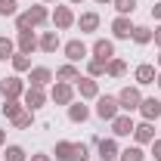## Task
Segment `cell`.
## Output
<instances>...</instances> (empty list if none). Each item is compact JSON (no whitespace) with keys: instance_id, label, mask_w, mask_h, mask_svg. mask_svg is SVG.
Instances as JSON below:
<instances>
[{"instance_id":"46","label":"cell","mask_w":161,"mask_h":161,"mask_svg":"<svg viewBox=\"0 0 161 161\" xmlns=\"http://www.w3.org/2000/svg\"><path fill=\"white\" fill-rule=\"evenodd\" d=\"M40 3H47V6H50V3H59V0H40Z\"/></svg>"},{"instance_id":"30","label":"cell","mask_w":161,"mask_h":161,"mask_svg":"<svg viewBox=\"0 0 161 161\" xmlns=\"http://www.w3.org/2000/svg\"><path fill=\"white\" fill-rule=\"evenodd\" d=\"M13 56H16V40L6 37V34H0V62L13 59Z\"/></svg>"},{"instance_id":"39","label":"cell","mask_w":161,"mask_h":161,"mask_svg":"<svg viewBox=\"0 0 161 161\" xmlns=\"http://www.w3.org/2000/svg\"><path fill=\"white\" fill-rule=\"evenodd\" d=\"M152 40H155V47H158V50H161V25H158V28H155V31H152Z\"/></svg>"},{"instance_id":"21","label":"cell","mask_w":161,"mask_h":161,"mask_svg":"<svg viewBox=\"0 0 161 161\" xmlns=\"http://www.w3.org/2000/svg\"><path fill=\"white\" fill-rule=\"evenodd\" d=\"M28 16H31L34 28H43L50 22V9H47V3H34V6H28Z\"/></svg>"},{"instance_id":"24","label":"cell","mask_w":161,"mask_h":161,"mask_svg":"<svg viewBox=\"0 0 161 161\" xmlns=\"http://www.w3.org/2000/svg\"><path fill=\"white\" fill-rule=\"evenodd\" d=\"M71 155H75V142L71 140H59L56 142V149H53V158L56 161H71Z\"/></svg>"},{"instance_id":"45","label":"cell","mask_w":161,"mask_h":161,"mask_svg":"<svg viewBox=\"0 0 161 161\" xmlns=\"http://www.w3.org/2000/svg\"><path fill=\"white\" fill-rule=\"evenodd\" d=\"M155 62H158V71H161V50H158V59H155Z\"/></svg>"},{"instance_id":"29","label":"cell","mask_w":161,"mask_h":161,"mask_svg":"<svg viewBox=\"0 0 161 161\" xmlns=\"http://www.w3.org/2000/svg\"><path fill=\"white\" fill-rule=\"evenodd\" d=\"M9 124H13L16 130H28V127L34 124V112H31V108H25V112H19V115L9 121Z\"/></svg>"},{"instance_id":"1","label":"cell","mask_w":161,"mask_h":161,"mask_svg":"<svg viewBox=\"0 0 161 161\" xmlns=\"http://www.w3.org/2000/svg\"><path fill=\"white\" fill-rule=\"evenodd\" d=\"M140 102H142V87L127 84V87H121V90H118V105H121V112L133 115V112L140 108Z\"/></svg>"},{"instance_id":"4","label":"cell","mask_w":161,"mask_h":161,"mask_svg":"<svg viewBox=\"0 0 161 161\" xmlns=\"http://www.w3.org/2000/svg\"><path fill=\"white\" fill-rule=\"evenodd\" d=\"M75 84H65V80H53V87H50V102H56V105H71L75 102Z\"/></svg>"},{"instance_id":"34","label":"cell","mask_w":161,"mask_h":161,"mask_svg":"<svg viewBox=\"0 0 161 161\" xmlns=\"http://www.w3.org/2000/svg\"><path fill=\"white\" fill-rule=\"evenodd\" d=\"M16 13H19V0H6V3H0V19H16Z\"/></svg>"},{"instance_id":"14","label":"cell","mask_w":161,"mask_h":161,"mask_svg":"<svg viewBox=\"0 0 161 161\" xmlns=\"http://www.w3.org/2000/svg\"><path fill=\"white\" fill-rule=\"evenodd\" d=\"M140 118L142 121H161V99H155V96H142L140 102Z\"/></svg>"},{"instance_id":"18","label":"cell","mask_w":161,"mask_h":161,"mask_svg":"<svg viewBox=\"0 0 161 161\" xmlns=\"http://www.w3.org/2000/svg\"><path fill=\"white\" fill-rule=\"evenodd\" d=\"M37 50H40V53H56V50H62L59 31H56V28H53V31H40V37H37Z\"/></svg>"},{"instance_id":"37","label":"cell","mask_w":161,"mask_h":161,"mask_svg":"<svg viewBox=\"0 0 161 161\" xmlns=\"http://www.w3.org/2000/svg\"><path fill=\"white\" fill-rule=\"evenodd\" d=\"M149 152H152V158L161 161V136H155V140L149 142Z\"/></svg>"},{"instance_id":"23","label":"cell","mask_w":161,"mask_h":161,"mask_svg":"<svg viewBox=\"0 0 161 161\" xmlns=\"http://www.w3.org/2000/svg\"><path fill=\"white\" fill-rule=\"evenodd\" d=\"M78 78H80V68L75 65V62H65V65H59V68H56V80H65V84H75Z\"/></svg>"},{"instance_id":"43","label":"cell","mask_w":161,"mask_h":161,"mask_svg":"<svg viewBox=\"0 0 161 161\" xmlns=\"http://www.w3.org/2000/svg\"><path fill=\"white\" fill-rule=\"evenodd\" d=\"M78 3H84V0H68V6H78Z\"/></svg>"},{"instance_id":"2","label":"cell","mask_w":161,"mask_h":161,"mask_svg":"<svg viewBox=\"0 0 161 161\" xmlns=\"http://www.w3.org/2000/svg\"><path fill=\"white\" fill-rule=\"evenodd\" d=\"M93 115H96V118L99 121H112V118H118L121 115V105H118V96H108V93H105V96H96V108H93Z\"/></svg>"},{"instance_id":"32","label":"cell","mask_w":161,"mask_h":161,"mask_svg":"<svg viewBox=\"0 0 161 161\" xmlns=\"http://www.w3.org/2000/svg\"><path fill=\"white\" fill-rule=\"evenodd\" d=\"M87 78H105V62H99V59H87Z\"/></svg>"},{"instance_id":"35","label":"cell","mask_w":161,"mask_h":161,"mask_svg":"<svg viewBox=\"0 0 161 161\" xmlns=\"http://www.w3.org/2000/svg\"><path fill=\"white\" fill-rule=\"evenodd\" d=\"M90 142H75V155H71V161H90Z\"/></svg>"},{"instance_id":"38","label":"cell","mask_w":161,"mask_h":161,"mask_svg":"<svg viewBox=\"0 0 161 161\" xmlns=\"http://www.w3.org/2000/svg\"><path fill=\"white\" fill-rule=\"evenodd\" d=\"M28 161H53V155H47V152H34Z\"/></svg>"},{"instance_id":"41","label":"cell","mask_w":161,"mask_h":161,"mask_svg":"<svg viewBox=\"0 0 161 161\" xmlns=\"http://www.w3.org/2000/svg\"><path fill=\"white\" fill-rule=\"evenodd\" d=\"M0 146H6V130L0 127Z\"/></svg>"},{"instance_id":"28","label":"cell","mask_w":161,"mask_h":161,"mask_svg":"<svg viewBox=\"0 0 161 161\" xmlns=\"http://www.w3.org/2000/svg\"><path fill=\"white\" fill-rule=\"evenodd\" d=\"M19 112H25V102L22 99H3V118L6 121H13Z\"/></svg>"},{"instance_id":"36","label":"cell","mask_w":161,"mask_h":161,"mask_svg":"<svg viewBox=\"0 0 161 161\" xmlns=\"http://www.w3.org/2000/svg\"><path fill=\"white\" fill-rule=\"evenodd\" d=\"M16 31H34V25H31V16H28V9H25V13H16Z\"/></svg>"},{"instance_id":"7","label":"cell","mask_w":161,"mask_h":161,"mask_svg":"<svg viewBox=\"0 0 161 161\" xmlns=\"http://www.w3.org/2000/svg\"><path fill=\"white\" fill-rule=\"evenodd\" d=\"M22 102H25V108L37 112V108H43V105L50 102V93H47V87H31V84H28V90H25Z\"/></svg>"},{"instance_id":"22","label":"cell","mask_w":161,"mask_h":161,"mask_svg":"<svg viewBox=\"0 0 161 161\" xmlns=\"http://www.w3.org/2000/svg\"><path fill=\"white\" fill-rule=\"evenodd\" d=\"M124 75H127V62L121 59V56H115V59H108V62H105V78L121 80Z\"/></svg>"},{"instance_id":"31","label":"cell","mask_w":161,"mask_h":161,"mask_svg":"<svg viewBox=\"0 0 161 161\" xmlns=\"http://www.w3.org/2000/svg\"><path fill=\"white\" fill-rule=\"evenodd\" d=\"M3 161H28V152H25L22 146L13 142V146H6V149H3Z\"/></svg>"},{"instance_id":"44","label":"cell","mask_w":161,"mask_h":161,"mask_svg":"<svg viewBox=\"0 0 161 161\" xmlns=\"http://www.w3.org/2000/svg\"><path fill=\"white\" fill-rule=\"evenodd\" d=\"M155 84H158V90H161V71H158V78H155Z\"/></svg>"},{"instance_id":"6","label":"cell","mask_w":161,"mask_h":161,"mask_svg":"<svg viewBox=\"0 0 161 161\" xmlns=\"http://www.w3.org/2000/svg\"><path fill=\"white\" fill-rule=\"evenodd\" d=\"M50 22H53V28H56V31H68V28H75L78 16H75V9H71V6H56V9L50 13Z\"/></svg>"},{"instance_id":"47","label":"cell","mask_w":161,"mask_h":161,"mask_svg":"<svg viewBox=\"0 0 161 161\" xmlns=\"http://www.w3.org/2000/svg\"><path fill=\"white\" fill-rule=\"evenodd\" d=\"M0 3H6V0H0Z\"/></svg>"},{"instance_id":"27","label":"cell","mask_w":161,"mask_h":161,"mask_svg":"<svg viewBox=\"0 0 161 161\" xmlns=\"http://www.w3.org/2000/svg\"><path fill=\"white\" fill-rule=\"evenodd\" d=\"M118 161H146V152H142V146H127V149H121Z\"/></svg>"},{"instance_id":"9","label":"cell","mask_w":161,"mask_h":161,"mask_svg":"<svg viewBox=\"0 0 161 161\" xmlns=\"http://www.w3.org/2000/svg\"><path fill=\"white\" fill-rule=\"evenodd\" d=\"M108 124H112V136H115V140H121V136H133V127H136V121L130 118L127 112H121L118 118H112Z\"/></svg>"},{"instance_id":"26","label":"cell","mask_w":161,"mask_h":161,"mask_svg":"<svg viewBox=\"0 0 161 161\" xmlns=\"http://www.w3.org/2000/svg\"><path fill=\"white\" fill-rule=\"evenodd\" d=\"M9 62H13V75H28L31 71V56H25V53H16Z\"/></svg>"},{"instance_id":"13","label":"cell","mask_w":161,"mask_h":161,"mask_svg":"<svg viewBox=\"0 0 161 161\" xmlns=\"http://www.w3.org/2000/svg\"><path fill=\"white\" fill-rule=\"evenodd\" d=\"M75 25L80 28V34H96V31H99V25H102V19H99V13H96V9H87V13H80V16H78Z\"/></svg>"},{"instance_id":"15","label":"cell","mask_w":161,"mask_h":161,"mask_svg":"<svg viewBox=\"0 0 161 161\" xmlns=\"http://www.w3.org/2000/svg\"><path fill=\"white\" fill-rule=\"evenodd\" d=\"M155 136H158V130H155V121H140V124L133 127V142H136V146H149Z\"/></svg>"},{"instance_id":"11","label":"cell","mask_w":161,"mask_h":161,"mask_svg":"<svg viewBox=\"0 0 161 161\" xmlns=\"http://www.w3.org/2000/svg\"><path fill=\"white\" fill-rule=\"evenodd\" d=\"M75 90H78V96H80L84 102H87V99L96 102V96H99V80H96V78H87V75H84V78L75 80Z\"/></svg>"},{"instance_id":"42","label":"cell","mask_w":161,"mask_h":161,"mask_svg":"<svg viewBox=\"0 0 161 161\" xmlns=\"http://www.w3.org/2000/svg\"><path fill=\"white\" fill-rule=\"evenodd\" d=\"M93 3H99V6H112L115 0H93Z\"/></svg>"},{"instance_id":"19","label":"cell","mask_w":161,"mask_h":161,"mask_svg":"<svg viewBox=\"0 0 161 161\" xmlns=\"http://www.w3.org/2000/svg\"><path fill=\"white\" fill-rule=\"evenodd\" d=\"M34 50H37V34H34V31H19V34H16V53L31 56Z\"/></svg>"},{"instance_id":"10","label":"cell","mask_w":161,"mask_h":161,"mask_svg":"<svg viewBox=\"0 0 161 161\" xmlns=\"http://www.w3.org/2000/svg\"><path fill=\"white\" fill-rule=\"evenodd\" d=\"M28 80H31V87H50V84L56 80V71H53L50 65H31Z\"/></svg>"},{"instance_id":"12","label":"cell","mask_w":161,"mask_h":161,"mask_svg":"<svg viewBox=\"0 0 161 161\" xmlns=\"http://www.w3.org/2000/svg\"><path fill=\"white\" fill-rule=\"evenodd\" d=\"M96 155H99V161H118L121 155V146L115 136H105V140L96 142Z\"/></svg>"},{"instance_id":"8","label":"cell","mask_w":161,"mask_h":161,"mask_svg":"<svg viewBox=\"0 0 161 161\" xmlns=\"http://www.w3.org/2000/svg\"><path fill=\"white\" fill-rule=\"evenodd\" d=\"M118 53H115V40L108 37H96L93 40V47H90V59H99V62H108L115 59Z\"/></svg>"},{"instance_id":"20","label":"cell","mask_w":161,"mask_h":161,"mask_svg":"<svg viewBox=\"0 0 161 161\" xmlns=\"http://www.w3.org/2000/svg\"><path fill=\"white\" fill-rule=\"evenodd\" d=\"M65 112H68V121H71V124H84V121H90V105H84V99H80V102L75 99Z\"/></svg>"},{"instance_id":"16","label":"cell","mask_w":161,"mask_h":161,"mask_svg":"<svg viewBox=\"0 0 161 161\" xmlns=\"http://www.w3.org/2000/svg\"><path fill=\"white\" fill-rule=\"evenodd\" d=\"M158 78V68L152 65V62H140L136 68H133V80H136V87H149V84H155Z\"/></svg>"},{"instance_id":"5","label":"cell","mask_w":161,"mask_h":161,"mask_svg":"<svg viewBox=\"0 0 161 161\" xmlns=\"http://www.w3.org/2000/svg\"><path fill=\"white\" fill-rule=\"evenodd\" d=\"M25 90H28V87H25V80H22L19 75H9V78L0 80V96H3V99H22Z\"/></svg>"},{"instance_id":"33","label":"cell","mask_w":161,"mask_h":161,"mask_svg":"<svg viewBox=\"0 0 161 161\" xmlns=\"http://www.w3.org/2000/svg\"><path fill=\"white\" fill-rule=\"evenodd\" d=\"M112 6H115L118 16H133V13H136V0H115Z\"/></svg>"},{"instance_id":"17","label":"cell","mask_w":161,"mask_h":161,"mask_svg":"<svg viewBox=\"0 0 161 161\" xmlns=\"http://www.w3.org/2000/svg\"><path fill=\"white\" fill-rule=\"evenodd\" d=\"M133 22H130V16H115L112 19V37L115 40H130V34H133Z\"/></svg>"},{"instance_id":"3","label":"cell","mask_w":161,"mask_h":161,"mask_svg":"<svg viewBox=\"0 0 161 161\" xmlns=\"http://www.w3.org/2000/svg\"><path fill=\"white\" fill-rule=\"evenodd\" d=\"M62 53H65V62H75V65H78V62H87V59H90V47H87V43H84L80 37L65 40V43H62Z\"/></svg>"},{"instance_id":"25","label":"cell","mask_w":161,"mask_h":161,"mask_svg":"<svg viewBox=\"0 0 161 161\" xmlns=\"http://www.w3.org/2000/svg\"><path fill=\"white\" fill-rule=\"evenodd\" d=\"M130 40H133L136 47L152 43V28H149V25H136V28H133V34H130Z\"/></svg>"},{"instance_id":"40","label":"cell","mask_w":161,"mask_h":161,"mask_svg":"<svg viewBox=\"0 0 161 161\" xmlns=\"http://www.w3.org/2000/svg\"><path fill=\"white\" fill-rule=\"evenodd\" d=\"M152 16H155V19H161V0L155 3V6H152Z\"/></svg>"}]
</instances>
